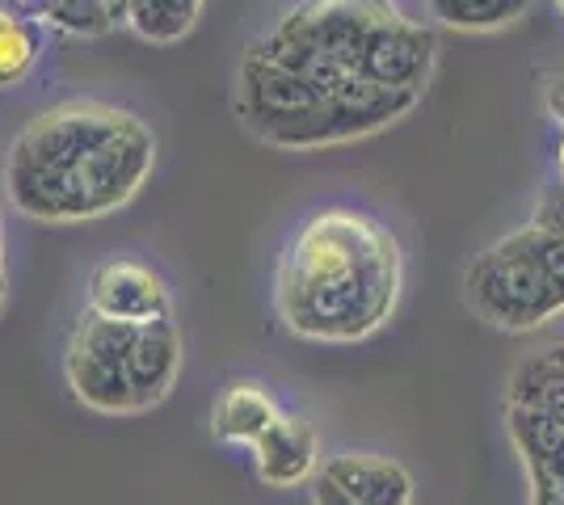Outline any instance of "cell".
Listing matches in <instances>:
<instances>
[{"label": "cell", "instance_id": "d6986e66", "mask_svg": "<svg viewBox=\"0 0 564 505\" xmlns=\"http://www.w3.org/2000/svg\"><path fill=\"white\" fill-rule=\"evenodd\" d=\"M556 161H561V182H564V127H561V147H556Z\"/></svg>", "mask_w": 564, "mask_h": 505}, {"label": "cell", "instance_id": "e0dca14e", "mask_svg": "<svg viewBox=\"0 0 564 505\" xmlns=\"http://www.w3.org/2000/svg\"><path fill=\"white\" fill-rule=\"evenodd\" d=\"M312 505H358V502H354L341 484H333L329 476L321 472V476L312 481Z\"/></svg>", "mask_w": 564, "mask_h": 505}, {"label": "cell", "instance_id": "8992f818", "mask_svg": "<svg viewBox=\"0 0 564 505\" xmlns=\"http://www.w3.org/2000/svg\"><path fill=\"white\" fill-rule=\"evenodd\" d=\"M422 101V94H404V89H383L371 80H350L341 89L325 94L300 122H291L282 131L274 147H333V144H350L362 135H376L383 127H392L397 119H404L413 106Z\"/></svg>", "mask_w": 564, "mask_h": 505}, {"label": "cell", "instance_id": "ba28073f", "mask_svg": "<svg viewBox=\"0 0 564 505\" xmlns=\"http://www.w3.org/2000/svg\"><path fill=\"white\" fill-rule=\"evenodd\" d=\"M434 55H438V43L425 25L409 22L404 13L388 18L371 34V43L362 47V59H358V76L371 80V85H383V89H404V94H422L430 73H434Z\"/></svg>", "mask_w": 564, "mask_h": 505}, {"label": "cell", "instance_id": "5b68a950", "mask_svg": "<svg viewBox=\"0 0 564 505\" xmlns=\"http://www.w3.org/2000/svg\"><path fill=\"white\" fill-rule=\"evenodd\" d=\"M135 325H118L97 312H80L76 329L68 337V354H64V375H68L72 396L94 413L106 417H131L135 396L127 380V350H131Z\"/></svg>", "mask_w": 564, "mask_h": 505}, {"label": "cell", "instance_id": "5bb4252c", "mask_svg": "<svg viewBox=\"0 0 564 505\" xmlns=\"http://www.w3.org/2000/svg\"><path fill=\"white\" fill-rule=\"evenodd\" d=\"M203 0H127V30H135L143 43H182L198 25Z\"/></svg>", "mask_w": 564, "mask_h": 505}, {"label": "cell", "instance_id": "9a60e30c", "mask_svg": "<svg viewBox=\"0 0 564 505\" xmlns=\"http://www.w3.org/2000/svg\"><path fill=\"white\" fill-rule=\"evenodd\" d=\"M430 13L438 22L455 25V30H471V34H485V30H501V25H514L531 0H425Z\"/></svg>", "mask_w": 564, "mask_h": 505}, {"label": "cell", "instance_id": "52a82bcc", "mask_svg": "<svg viewBox=\"0 0 564 505\" xmlns=\"http://www.w3.org/2000/svg\"><path fill=\"white\" fill-rule=\"evenodd\" d=\"M85 308L106 320H118V325H152V320L173 316V295L152 265L110 257L89 274Z\"/></svg>", "mask_w": 564, "mask_h": 505}, {"label": "cell", "instance_id": "3957f363", "mask_svg": "<svg viewBox=\"0 0 564 505\" xmlns=\"http://www.w3.org/2000/svg\"><path fill=\"white\" fill-rule=\"evenodd\" d=\"M397 13V0H304L249 43V55L316 80L321 89H341L358 80V59L371 34Z\"/></svg>", "mask_w": 564, "mask_h": 505}, {"label": "cell", "instance_id": "4fadbf2b", "mask_svg": "<svg viewBox=\"0 0 564 505\" xmlns=\"http://www.w3.org/2000/svg\"><path fill=\"white\" fill-rule=\"evenodd\" d=\"M47 22L25 0H0V89L22 85L43 55Z\"/></svg>", "mask_w": 564, "mask_h": 505}, {"label": "cell", "instance_id": "8fae6325", "mask_svg": "<svg viewBox=\"0 0 564 505\" xmlns=\"http://www.w3.org/2000/svg\"><path fill=\"white\" fill-rule=\"evenodd\" d=\"M333 484H341L358 505H413V481L397 459L371 451H346L325 459L321 468Z\"/></svg>", "mask_w": 564, "mask_h": 505}, {"label": "cell", "instance_id": "277c9868", "mask_svg": "<svg viewBox=\"0 0 564 505\" xmlns=\"http://www.w3.org/2000/svg\"><path fill=\"white\" fill-rule=\"evenodd\" d=\"M468 304L476 316H485L497 329H540L543 320L564 312V290L556 278L547 274L531 228L501 237L494 249H485L476 262L468 265Z\"/></svg>", "mask_w": 564, "mask_h": 505}, {"label": "cell", "instance_id": "ffe728a7", "mask_svg": "<svg viewBox=\"0 0 564 505\" xmlns=\"http://www.w3.org/2000/svg\"><path fill=\"white\" fill-rule=\"evenodd\" d=\"M561 9H564V0H561Z\"/></svg>", "mask_w": 564, "mask_h": 505}, {"label": "cell", "instance_id": "9c48e42d", "mask_svg": "<svg viewBox=\"0 0 564 505\" xmlns=\"http://www.w3.org/2000/svg\"><path fill=\"white\" fill-rule=\"evenodd\" d=\"M253 451V472L265 488H295L321 476V438L304 417H286L282 413L270 430L261 433Z\"/></svg>", "mask_w": 564, "mask_h": 505}, {"label": "cell", "instance_id": "7a4b0ae2", "mask_svg": "<svg viewBox=\"0 0 564 505\" xmlns=\"http://www.w3.org/2000/svg\"><path fill=\"white\" fill-rule=\"evenodd\" d=\"M400 244L379 219L329 207L300 223L279 265V316L307 341L376 333L400 299Z\"/></svg>", "mask_w": 564, "mask_h": 505}, {"label": "cell", "instance_id": "6da1fadb", "mask_svg": "<svg viewBox=\"0 0 564 505\" xmlns=\"http://www.w3.org/2000/svg\"><path fill=\"white\" fill-rule=\"evenodd\" d=\"M156 165V135L122 106L68 97L25 122L4 161L13 207L39 223H89L127 207Z\"/></svg>", "mask_w": 564, "mask_h": 505}, {"label": "cell", "instance_id": "30bf717a", "mask_svg": "<svg viewBox=\"0 0 564 505\" xmlns=\"http://www.w3.org/2000/svg\"><path fill=\"white\" fill-rule=\"evenodd\" d=\"M177 371H182V333H177L173 316L135 325L131 350H127V380H131L135 413L156 409L177 384Z\"/></svg>", "mask_w": 564, "mask_h": 505}, {"label": "cell", "instance_id": "ac0fdd59", "mask_svg": "<svg viewBox=\"0 0 564 505\" xmlns=\"http://www.w3.org/2000/svg\"><path fill=\"white\" fill-rule=\"evenodd\" d=\"M547 110L556 114V122L564 127V68L552 76V85H547Z\"/></svg>", "mask_w": 564, "mask_h": 505}, {"label": "cell", "instance_id": "2e32d148", "mask_svg": "<svg viewBox=\"0 0 564 505\" xmlns=\"http://www.w3.org/2000/svg\"><path fill=\"white\" fill-rule=\"evenodd\" d=\"M535 223L547 228V232H556L564 241V182L561 186H552V190L540 198V207H535Z\"/></svg>", "mask_w": 564, "mask_h": 505}, {"label": "cell", "instance_id": "7c38bea8", "mask_svg": "<svg viewBox=\"0 0 564 505\" xmlns=\"http://www.w3.org/2000/svg\"><path fill=\"white\" fill-rule=\"evenodd\" d=\"M282 417V409L274 405V396L261 384H228L219 392L212 409V433L219 442H236V447H253L261 433L270 430Z\"/></svg>", "mask_w": 564, "mask_h": 505}]
</instances>
